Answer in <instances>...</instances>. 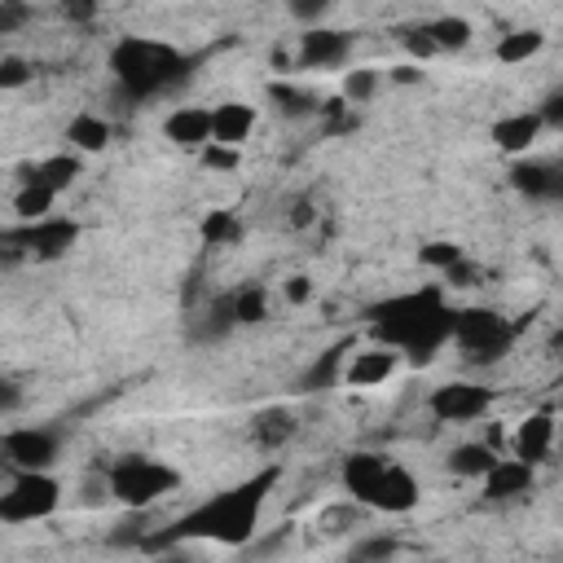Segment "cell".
Returning <instances> with one entry per match:
<instances>
[{
	"instance_id": "1",
	"label": "cell",
	"mask_w": 563,
	"mask_h": 563,
	"mask_svg": "<svg viewBox=\"0 0 563 563\" xmlns=\"http://www.w3.org/2000/svg\"><path fill=\"white\" fill-rule=\"evenodd\" d=\"M277 466H264L255 475H246L242 484L198 501L194 510H185L172 528H154L150 541L141 550L158 554L167 545H185V541H216V545H251L255 532H260V519H264V501L277 484Z\"/></svg>"
},
{
	"instance_id": "2",
	"label": "cell",
	"mask_w": 563,
	"mask_h": 563,
	"mask_svg": "<svg viewBox=\"0 0 563 563\" xmlns=\"http://www.w3.org/2000/svg\"><path fill=\"white\" fill-rule=\"evenodd\" d=\"M365 317H369V334L378 347H391L409 365H431L435 352L449 343L453 308L440 286H418V290L369 303Z\"/></svg>"
},
{
	"instance_id": "3",
	"label": "cell",
	"mask_w": 563,
	"mask_h": 563,
	"mask_svg": "<svg viewBox=\"0 0 563 563\" xmlns=\"http://www.w3.org/2000/svg\"><path fill=\"white\" fill-rule=\"evenodd\" d=\"M202 57L198 53H185L176 44H163V40H145V35H123L114 48H110V70H114V84L123 97L132 101H150V97H163L172 92L176 84H185L194 75Z\"/></svg>"
},
{
	"instance_id": "4",
	"label": "cell",
	"mask_w": 563,
	"mask_h": 563,
	"mask_svg": "<svg viewBox=\"0 0 563 563\" xmlns=\"http://www.w3.org/2000/svg\"><path fill=\"white\" fill-rule=\"evenodd\" d=\"M343 488L352 493V501L369 506V510H387V515H405L418 506V479L400 466L387 462L378 453H352L343 457Z\"/></svg>"
},
{
	"instance_id": "5",
	"label": "cell",
	"mask_w": 563,
	"mask_h": 563,
	"mask_svg": "<svg viewBox=\"0 0 563 563\" xmlns=\"http://www.w3.org/2000/svg\"><path fill=\"white\" fill-rule=\"evenodd\" d=\"M101 475H106L110 497L123 501L128 510H150L158 497H167V493L180 488V471L167 466V462H158V457H150V453H123Z\"/></svg>"
},
{
	"instance_id": "6",
	"label": "cell",
	"mask_w": 563,
	"mask_h": 563,
	"mask_svg": "<svg viewBox=\"0 0 563 563\" xmlns=\"http://www.w3.org/2000/svg\"><path fill=\"white\" fill-rule=\"evenodd\" d=\"M449 339L457 343V352L471 365H493L515 347L519 325L510 317H501L497 308H457L449 321Z\"/></svg>"
},
{
	"instance_id": "7",
	"label": "cell",
	"mask_w": 563,
	"mask_h": 563,
	"mask_svg": "<svg viewBox=\"0 0 563 563\" xmlns=\"http://www.w3.org/2000/svg\"><path fill=\"white\" fill-rule=\"evenodd\" d=\"M62 484L48 471H18L13 484L0 493V523H35L57 515Z\"/></svg>"
},
{
	"instance_id": "8",
	"label": "cell",
	"mask_w": 563,
	"mask_h": 563,
	"mask_svg": "<svg viewBox=\"0 0 563 563\" xmlns=\"http://www.w3.org/2000/svg\"><path fill=\"white\" fill-rule=\"evenodd\" d=\"M0 453L18 471H48L62 453V431L57 427H13L0 435Z\"/></svg>"
},
{
	"instance_id": "9",
	"label": "cell",
	"mask_w": 563,
	"mask_h": 563,
	"mask_svg": "<svg viewBox=\"0 0 563 563\" xmlns=\"http://www.w3.org/2000/svg\"><path fill=\"white\" fill-rule=\"evenodd\" d=\"M75 238H79V224L66 220V216H44V220H31V224H22V229H13V233H0V242H13V246H22V251H31L35 260H57V255H66V251L75 246Z\"/></svg>"
},
{
	"instance_id": "10",
	"label": "cell",
	"mask_w": 563,
	"mask_h": 563,
	"mask_svg": "<svg viewBox=\"0 0 563 563\" xmlns=\"http://www.w3.org/2000/svg\"><path fill=\"white\" fill-rule=\"evenodd\" d=\"M431 413L440 422H475L493 409V387H479V383H440L431 391Z\"/></svg>"
},
{
	"instance_id": "11",
	"label": "cell",
	"mask_w": 563,
	"mask_h": 563,
	"mask_svg": "<svg viewBox=\"0 0 563 563\" xmlns=\"http://www.w3.org/2000/svg\"><path fill=\"white\" fill-rule=\"evenodd\" d=\"M352 53V35L347 31H334V26H312L299 35V53H295V66L303 70H330V66H343Z\"/></svg>"
},
{
	"instance_id": "12",
	"label": "cell",
	"mask_w": 563,
	"mask_h": 563,
	"mask_svg": "<svg viewBox=\"0 0 563 563\" xmlns=\"http://www.w3.org/2000/svg\"><path fill=\"white\" fill-rule=\"evenodd\" d=\"M510 185H515L523 198H532V202H554V198H563V172H559V163H550V158H519V163L510 167Z\"/></svg>"
},
{
	"instance_id": "13",
	"label": "cell",
	"mask_w": 563,
	"mask_h": 563,
	"mask_svg": "<svg viewBox=\"0 0 563 563\" xmlns=\"http://www.w3.org/2000/svg\"><path fill=\"white\" fill-rule=\"evenodd\" d=\"M554 449V413L541 409V413H528L519 427H515V440H510V457L523 462V466H537L545 462Z\"/></svg>"
},
{
	"instance_id": "14",
	"label": "cell",
	"mask_w": 563,
	"mask_h": 563,
	"mask_svg": "<svg viewBox=\"0 0 563 563\" xmlns=\"http://www.w3.org/2000/svg\"><path fill=\"white\" fill-rule=\"evenodd\" d=\"M352 352H356V339H352V334L334 339V343L299 374V391H330L334 383H343V365H347Z\"/></svg>"
},
{
	"instance_id": "15",
	"label": "cell",
	"mask_w": 563,
	"mask_h": 563,
	"mask_svg": "<svg viewBox=\"0 0 563 563\" xmlns=\"http://www.w3.org/2000/svg\"><path fill=\"white\" fill-rule=\"evenodd\" d=\"M396 365H400V356L391 352V347H361V352H352L347 356V365H343V383L347 387H378V383H387L391 374H396Z\"/></svg>"
},
{
	"instance_id": "16",
	"label": "cell",
	"mask_w": 563,
	"mask_h": 563,
	"mask_svg": "<svg viewBox=\"0 0 563 563\" xmlns=\"http://www.w3.org/2000/svg\"><path fill=\"white\" fill-rule=\"evenodd\" d=\"M163 136H167L172 145H180V150H202V145H211V110H202V106H180V110H172V114L163 119Z\"/></svg>"
},
{
	"instance_id": "17",
	"label": "cell",
	"mask_w": 563,
	"mask_h": 563,
	"mask_svg": "<svg viewBox=\"0 0 563 563\" xmlns=\"http://www.w3.org/2000/svg\"><path fill=\"white\" fill-rule=\"evenodd\" d=\"M251 128H255V106H246V101H220L211 110V145L238 150L251 136Z\"/></svg>"
},
{
	"instance_id": "18",
	"label": "cell",
	"mask_w": 563,
	"mask_h": 563,
	"mask_svg": "<svg viewBox=\"0 0 563 563\" xmlns=\"http://www.w3.org/2000/svg\"><path fill=\"white\" fill-rule=\"evenodd\" d=\"M532 479H537L532 466H523L515 457H497L493 471L484 475V497L488 501H515V497L532 493Z\"/></svg>"
},
{
	"instance_id": "19",
	"label": "cell",
	"mask_w": 563,
	"mask_h": 563,
	"mask_svg": "<svg viewBox=\"0 0 563 563\" xmlns=\"http://www.w3.org/2000/svg\"><path fill=\"white\" fill-rule=\"evenodd\" d=\"M537 136H541V114L537 110H515V114H501L493 123V141L506 154H528Z\"/></svg>"
},
{
	"instance_id": "20",
	"label": "cell",
	"mask_w": 563,
	"mask_h": 563,
	"mask_svg": "<svg viewBox=\"0 0 563 563\" xmlns=\"http://www.w3.org/2000/svg\"><path fill=\"white\" fill-rule=\"evenodd\" d=\"M295 435H299V418H295V409H286V405L260 409L255 422H251V440H255L260 449H268V453H277V449L290 444Z\"/></svg>"
},
{
	"instance_id": "21",
	"label": "cell",
	"mask_w": 563,
	"mask_h": 563,
	"mask_svg": "<svg viewBox=\"0 0 563 563\" xmlns=\"http://www.w3.org/2000/svg\"><path fill=\"white\" fill-rule=\"evenodd\" d=\"M229 330H238V321H233V295H216V299L189 321V334H194L198 343H220Z\"/></svg>"
},
{
	"instance_id": "22",
	"label": "cell",
	"mask_w": 563,
	"mask_h": 563,
	"mask_svg": "<svg viewBox=\"0 0 563 563\" xmlns=\"http://www.w3.org/2000/svg\"><path fill=\"white\" fill-rule=\"evenodd\" d=\"M79 172H84L79 154H53V158H44V163H35V167H22V180H35V185H44V189L62 194V189H70V185H75V176H79Z\"/></svg>"
},
{
	"instance_id": "23",
	"label": "cell",
	"mask_w": 563,
	"mask_h": 563,
	"mask_svg": "<svg viewBox=\"0 0 563 563\" xmlns=\"http://www.w3.org/2000/svg\"><path fill=\"white\" fill-rule=\"evenodd\" d=\"M493 462H497V449H488L484 440L457 444V449L444 457V466H449L453 475H462V479H484V475L493 471Z\"/></svg>"
},
{
	"instance_id": "24",
	"label": "cell",
	"mask_w": 563,
	"mask_h": 563,
	"mask_svg": "<svg viewBox=\"0 0 563 563\" xmlns=\"http://www.w3.org/2000/svg\"><path fill=\"white\" fill-rule=\"evenodd\" d=\"M66 141H70L79 154H97V150L110 145V123H106L101 114H75V119L66 123Z\"/></svg>"
},
{
	"instance_id": "25",
	"label": "cell",
	"mask_w": 563,
	"mask_h": 563,
	"mask_svg": "<svg viewBox=\"0 0 563 563\" xmlns=\"http://www.w3.org/2000/svg\"><path fill=\"white\" fill-rule=\"evenodd\" d=\"M53 202H57V194L53 189H44V185H35V180H22V189L13 194V211L31 224V220H44V216H53Z\"/></svg>"
},
{
	"instance_id": "26",
	"label": "cell",
	"mask_w": 563,
	"mask_h": 563,
	"mask_svg": "<svg viewBox=\"0 0 563 563\" xmlns=\"http://www.w3.org/2000/svg\"><path fill=\"white\" fill-rule=\"evenodd\" d=\"M150 510H132L128 519H119L114 523V532L106 537V545H114V550H141L145 541H150Z\"/></svg>"
},
{
	"instance_id": "27",
	"label": "cell",
	"mask_w": 563,
	"mask_h": 563,
	"mask_svg": "<svg viewBox=\"0 0 563 563\" xmlns=\"http://www.w3.org/2000/svg\"><path fill=\"white\" fill-rule=\"evenodd\" d=\"M427 35H431L435 53H453V48L471 44V22L466 18H435V22H427Z\"/></svg>"
},
{
	"instance_id": "28",
	"label": "cell",
	"mask_w": 563,
	"mask_h": 563,
	"mask_svg": "<svg viewBox=\"0 0 563 563\" xmlns=\"http://www.w3.org/2000/svg\"><path fill=\"white\" fill-rule=\"evenodd\" d=\"M233 295V321L238 325H260L264 317H268V295H264V286H238V290H229Z\"/></svg>"
},
{
	"instance_id": "29",
	"label": "cell",
	"mask_w": 563,
	"mask_h": 563,
	"mask_svg": "<svg viewBox=\"0 0 563 563\" xmlns=\"http://www.w3.org/2000/svg\"><path fill=\"white\" fill-rule=\"evenodd\" d=\"M541 44H545V35L541 31H510V35H501L497 40V62H528L532 53H541Z\"/></svg>"
},
{
	"instance_id": "30",
	"label": "cell",
	"mask_w": 563,
	"mask_h": 563,
	"mask_svg": "<svg viewBox=\"0 0 563 563\" xmlns=\"http://www.w3.org/2000/svg\"><path fill=\"white\" fill-rule=\"evenodd\" d=\"M198 233H202V242H207V246H229V242H238V238H242V224H238V216H233V211H207V216H202V224H198Z\"/></svg>"
},
{
	"instance_id": "31",
	"label": "cell",
	"mask_w": 563,
	"mask_h": 563,
	"mask_svg": "<svg viewBox=\"0 0 563 563\" xmlns=\"http://www.w3.org/2000/svg\"><path fill=\"white\" fill-rule=\"evenodd\" d=\"M268 101L286 114V119H303V114H317V97L290 88V84H268Z\"/></svg>"
},
{
	"instance_id": "32",
	"label": "cell",
	"mask_w": 563,
	"mask_h": 563,
	"mask_svg": "<svg viewBox=\"0 0 563 563\" xmlns=\"http://www.w3.org/2000/svg\"><path fill=\"white\" fill-rule=\"evenodd\" d=\"M374 92H378V70H369V66H356V70H347V75H343V97H347L352 106L369 101Z\"/></svg>"
},
{
	"instance_id": "33",
	"label": "cell",
	"mask_w": 563,
	"mask_h": 563,
	"mask_svg": "<svg viewBox=\"0 0 563 563\" xmlns=\"http://www.w3.org/2000/svg\"><path fill=\"white\" fill-rule=\"evenodd\" d=\"M418 260H422L427 268H440V273H449L453 264H462V246H453V242H427V246L418 251Z\"/></svg>"
},
{
	"instance_id": "34",
	"label": "cell",
	"mask_w": 563,
	"mask_h": 563,
	"mask_svg": "<svg viewBox=\"0 0 563 563\" xmlns=\"http://www.w3.org/2000/svg\"><path fill=\"white\" fill-rule=\"evenodd\" d=\"M396 550H400L396 537H365V541L352 550V559H356V563H387Z\"/></svg>"
},
{
	"instance_id": "35",
	"label": "cell",
	"mask_w": 563,
	"mask_h": 563,
	"mask_svg": "<svg viewBox=\"0 0 563 563\" xmlns=\"http://www.w3.org/2000/svg\"><path fill=\"white\" fill-rule=\"evenodd\" d=\"M26 79H31V62L26 57H18V53L0 57V88H22Z\"/></svg>"
},
{
	"instance_id": "36",
	"label": "cell",
	"mask_w": 563,
	"mask_h": 563,
	"mask_svg": "<svg viewBox=\"0 0 563 563\" xmlns=\"http://www.w3.org/2000/svg\"><path fill=\"white\" fill-rule=\"evenodd\" d=\"M325 13H330V4H325V0H295V4H290V18H295V22H303L308 31H312V26H321V18H325Z\"/></svg>"
},
{
	"instance_id": "37",
	"label": "cell",
	"mask_w": 563,
	"mask_h": 563,
	"mask_svg": "<svg viewBox=\"0 0 563 563\" xmlns=\"http://www.w3.org/2000/svg\"><path fill=\"white\" fill-rule=\"evenodd\" d=\"M405 48H409L413 57H422V62H427V57H435V44H431V35H427V22L405 31Z\"/></svg>"
},
{
	"instance_id": "38",
	"label": "cell",
	"mask_w": 563,
	"mask_h": 563,
	"mask_svg": "<svg viewBox=\"0 0 563 563\" xmlns=\"http://www.w3.org/2000/svg\"><path fill=\"white\" fill-rule=\"evenodd\" d=\"M22 400H26V396H22V387H18L13 378H4V374H0V418H4V413H18V409H22Z\"/></svg>"
},
{
	"instance_id": "39",
	"label": "cell",
	"mask_w": 563,
	"mask_h": 563,
	"mask_svg": "<svg viewBox=\"0 0 563 563\" xmlns=\"http://www.w3.org/2000/svg\"><path fill=\"white\" fill-rule=\"evenodd\" d=\"M26 18H31V9H26V4H9V0H0V35L18 31Z\"/></svg>"
},
{
	"instance_id": "40",
	"label": "cell",
	"mask_w": 563,
	"mask_h": 563,
	"mask_svg": "<svg viewBox=\"0 0 563 563\" xmlns=\"http://www.w3.org/2000/svg\"><path fill=\"white\" fill-rule=\"evenodd\" d=\"M537 114H541V128H563V92H550Z\"/></svg>"
},
{
	"instance_id": "41",
	"label": "cell",
	"mask_w": 563,
	"mask_h": 563,
	"mask_svg": "<svg viewBox=\"0 0 563 563\" xmlns=\"http://www.w3.org/2000/svg\"><path fill=\"white\" fill-rule=\"evenodd\" d=\"M202 163L207 167H238V150H229V145H202Z\"/></svg>"
},
{
	"instance_id": "42",
	"label": "cell",
	"mask_w": 563,
	"mask_h": 563,
	"mask_svg": "<svg viewBox=\"0 0 563 563\" xmlns=\"http://www.w3.org/2000/svg\"><path fill=\"white\" fill-rule=\"evenodd\" d=\"M154 563H198V554H189L185 545H167V550H158Z\"/></svg>"
},
{
	"instance_id": "43",
	"label": "cell",
	"mask_w": 563,
	"mask_h": 563,
	"mask_svg": "<svg viewBox=\"0 0 563 563\" xmlns=\"http://www.w3.org/2000/svg\"><path fill=\"white\" fill-rule=\"evenodd\" d=\"M308 295H312V286H308V277H290V282H286V299H290V303H303Z\"/></svg>"
},
{
	"instance_id": "44",
	"label": "cell",
	"mask_w": 563,
	"mask_h": 563,
	"mask_svg": "<svg viewBox=\"0 0 563 563\" xmlns=\"http://www.w3.org/2000/svg\"><path fill=\"white\" fill-rule=\"evenodd\" d=\"M391 79H396V84H418V79H422V70H418V66H396V70H391Z\"/></svg>"
},
{
	"instance_id": "45",
	"label": "cell",
	"mask_w": 563,
	"mask_h": 563,
	"mask_svg": "<svg viewBox=\"0 0 563 563\" xmlns=\"http://www.w3.org/2000/svg\"><path fill=\"white\" fill-rule=\"evenodd\" d=\"M97 9L92 4H66V18H75V22H88Z\"/></svg>"
}]
</instances>
